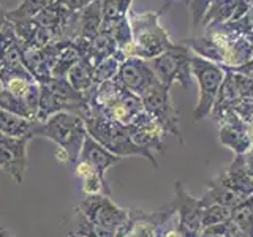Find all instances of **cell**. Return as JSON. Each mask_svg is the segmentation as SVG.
<instances>
[{
  "instance_id": "obj_1",
  "label": "cell",
  "mask_w": 253,
  "mask_h": 237,
  "mask_svg": "<svg viewBox=\"0 0 253 237\" xmlns=\"http://www.w3.org/2000/svg\"><path fill=\"white\" fill-rule=\"evenodd\" d=\"M182 44L220 67L237 68L253 60V44L245 37L236 35L223 26L206 29L203 35L188 38Z\"/></svg>"
},
{
  "instance_id": "obj_5",
  "label": "cell",
  "mask_w": 253,
  "mask_h": 237,
  "mask_svg": "<svg viewBox=\"0 0 253 237\" xmlns=\"http://www.w3.org/2000/svg\"><path fill=\"white\" fill-rule=\"evenodd\" d=\"M147 62L154 70L157 79L168 90H171L176 82H179L184 89H188L192 84V51L185 44H174L171 49Z\"/></svg>"
},
{
  "instance_id": "obj_13",
  "label": "cell",
  "mask_w": 253,
  "mask_h": 237,
  "mask_svg": "<svg viewBox=\"0 0 253 237\" xmlns=\"http://www.w3.org/2000/svg\"><path fill=\"white\" fill-rule=\"evenodd\" d=\"M116 78L126 90L138 95L139 98L158 81L149 62L139 57H126L119 67Z\"/></svg>"
},
{
  "instance_id": "obj_18",
  "label": "cell",
  "mask_w": 253,
  "mask_h": 237,
  "mask_svg": "<svg viewBox=\"0 0 253 237\" xmlns=\"http://www.w3.org/2000/svg\"><path fill=\"white\" fill-rule=\"evenodd\" d=\"M103 27V13H101V0H93L78 13V27L76 38H83L90 41L97 37Z\"/></svg>"
},
{
  "instance_id": "obj_6",
  "label": "cell",
  "mask_w": 253,
  "mask_h": 237,
  "mask_svg": "<svg viewBox=\"0 0 253 237\" xmlns=\"http://www.w3.org/2000/svg\"><path fill=\"white\" fill-rule=\"evenodd\" d=\"M192 75L196 78L198 87H200V97L193 111V118L198 122L211 116L220 85L225 79V70L217 63L192 52Z\"/></svg>"
},
{
  "instance_id": "obj_16",
  "label": "cell",
  "mask_w": 253,
  "mask_h": 237,
  "mask_svg": "<svg viewBox=\"0 0 253 237\" xmlns=\"http://www.w3.org/2000/svg\"><path fill=\"white\" fill-rule=\"evenodd\" d=\"M85 164H89L93 171L98 172V176H101L103 179H106V171L111 168V166L117 164L119 161H122V157H117L114 154H111L108 149L103 147L100 142L95 141L89 133L84 139L83 144V150L81 155H79V160Z\"/></svg>"
},
{
  "instance_id": "obj_34",
  "label": "cell",
  "mask_w": 253,
  "mask_h": 237,
  "mask_svg": "<svg viewBox=\"0 0 253 237\" xmlns=\"http://www.w3.org/2000/svg\"><path fill=\"white\" fill-rule=\"evenodd\" d=\"M233 111L242 118L244 123H253V97L239 100L233 106Z\"/></svg>"
},
{
  "instance_id": "obj_35",
  "label": "cell",
  "mask_w": 253,
  "mask_h": 237,
  "mask_svg": "<svg viewBox=\"0 0 253 237\" xmlns=\"http://www.w3.org/2000/svg\"><path fill=\"white\" fill-rule=\"evenodd\" d=\"M57 2L62 3V5H65L71 11H81L83 8H85L87 5H90L93 0H57Z\"/></svg>"
},
{
  "instance_id": "obj_17",
  "label": "cell",
  "mask_w": 253,
  "mask_h": 237,
  "mask_svg": "<svg viewBox=\"0 0 253 237\" xmlns=\"http://www.w3.org/2000/svg\"><path fill=\"white\" fill-rule=\"evenodd\" d=\"M38 82L32 76L27 68L22 65L0 67V85L2 89L18 97H27V93L34 89Z\"/></svg>"
},
{
  "instance_id": "obj_24",
  "label": "cell",
  "mask_w": 253,
  "mask_h": 237,
  "mask_svg": "<svg viewBox=\"0 0 253 237\" xmlns=\"http://www.w3.org/2000/svg\"><path fill=\"white\" fill-rule=\"evenodd\" d=\"M93 65L85 59H79L76 65L68 71L67 79L68 82L75 87L78 92L87 93L93 87V78H92Z\"/></svg>"
},
{
  "instance_id": "obj_10",
  "label": "cell",
  "mask_w": 253,
  "mask_h": 237,
  "mask_svg": "<svg viewBox=\"0 0 253 237\" xmlns=\"http://www.w3.org/2000/svg\"><path fill=\"white\" fill-rule=\"evenodd\" d=\"M174 207H176V213L179 215L177 220V228L180 234L184 237H200L203 231V209L204 205L201 199L190 196L185 190L182 182H176L174 184Z\"/></svg>"
},
{
  "instance_id": "obj_30",
  "label": "cell",
  "mask_w": 253,
  "mask_h": 237,
  "mask_svg": "<svg viewBox=\"0 0 253 237\" xmlns=\"http://www.w3.org/2000/svg\"><path fill=\"white\" fill-rule=\"evenodd\" d=\"M79 59L81 57H79L78 51L75 49V46L70 43V46L65 47V49L62 51V54L57 57V60H55L51 75L54 78H67L68 71L76 65Z\"/></svg>"
},
{
  "instance_id": "obj_8",
  "label": "cell",
  "mask_w": 253,
  "mask_h": 237,
  "mask_svg": "<svg viewBox=\"0 0 253 237\" xmlns=\"http://www.w3.org/2000/svg\"><path fill=\"white\" fill-rule=\"evenodd\" d=\"M76 210L90 225L105 228L114 233H117L128 218V210L119 207L111 199V196L106 195H85Z\"/></svg>"
},
{
  "instance_id": "obj_20",
  "label": "cell",
  "mask_w": 253,
  "mask_h": 237,
  "mask_svg": "<svg viewBox=\"0 0 253 237\" xmlns=\"http://www.w3.org/2000/svg\"><path fill=\"white\" fill-rule=\"evenodd\" d=\"M237 2L239 0H212V3L209 5L208 11H206L201 21L204 30L223 26V24L233 21L237 10Z\"/></svg>"
},
{
  "instance_id": "obj_22",
  "label": "cell",
  "mask_w": 253,
  "mask_h": 237,
  "mask_svg": "<svg viewBox=\"0 0 253 237\" xmlns=\"http://www.w3.org/2000/svg\"><path fill=\"white\" fill-rule=\"evenodd\" d=\"M117 51H119V47H117V43L114 41V38L111 37L108 32L101 30L97 37H95L93 40H90L89 52H87V57H84V59L89 60L95 67L101 60L113 57Z\"/></svg>"
},
{
  "instance_id": "obj_31",
  "label": "cell",
  "mask_w": 253,
  "mask_h": 237,
  "mask_svg": "<svg viewBox=\"0 0 253 237\" xmlns=\"http://www.w3.org/2000/svg\"><path fill=\"white\" fill-rule=\"evenodd\" d=\"M231 217V210L223 207V205L218 204H211V205H204L203 209V229L212 226V225H218V223H225Z\"/></svg>"
},
{
  "instance_id": "obj_3",
  "label": "cell",
  "mask_w": 253,
  "mask_h": 237,
  "mask_svg": "<svg viewBox=\"0 0 253 237\" xmlns=\"http://www.w3.org/2000/svg\"><path fill=\"white\" fill-rule=\"evenodd\" d=\"M169 3L160 8L157 11H146V13H133L130 11L128 19L131 26L133 35V46L130 57H139L144 60H152L158 57L165 51L174 47L171 38L162 24L160 16L165 13Z\"/></svg>"
},
{
  "instance_id": "obj_25",
  "label": "cell",
  "mask_w": 253,
  "mask_h": 237,
  "mask_svg": "<svg viewBox=\"0 0 253 237\" xmlns=\"http://www.w3.org/2000/svg\"><path fill=\"white\" fill-rule=\"evenodd\" d=\"M126 59V55L119 49L113 57L101 60L100 63L93 67L92 70V78H93V85H98L101 82H106L109 79H114L117 76V71L121 63Z\"/></svg>"
},
{
  "instance_id": "obj_37",
  "label": "cell",
  "mask_w": 253,
  "mask_h": 237,
  "mask_svg": "<svg viewBox=\"0 0 253 237\" xmlns=\"http://www.w3.org/2000/svg\"><path fill=\"white\" fill-rule=\"evenodd\" d=\"M0 237H13V234L8 231L2 223H0Z\"/></svg>"
},
{
  "instance_id": "obj_15",
  "label": "cell",
  "mask_w": 253,
  "mask_h": 237,
  "mask_svg": "<svg viewBox=\"0 0 253 237\" xmlns=\"http://www.w3.org/2000/svg\"><path fill=\"white\" fill-rule=\"evenodd\" d=\"M98 111H101L111 120L128 126L144 111V108H142V101L138 95L128 92L122 85L116 97Z\"/></svg>"
},
{
  "instance_id": "obj_21",
  "label": "cell",
  "mask_w": 253,
  "mask_h": 237,
  "mask_svg": "<svg viewBox=\"0 0 253 237\" xmlns=\"http://www.w3.org/2000/svg\"><path fill=\"white\" fill-rule=\"evenodd\" d=\"M22 65L27 68V71L35 78V81L38 84H43L49 78H52L51 65L42 49H24Z\"/></svg>"
},
{
  "instance_id": "obj_23",
  "label": "cell",
  "mask_w": 253,
  "mask_h": 237,
  "mask_svg": "<svg viewBox=\"0 0 253 237\" xmlns=\"http://www.w3.org/2000/svg\"><path fill=\"white\" fill-rule=\"evenodd\" d=\"M101 30L108 32V34L114 38L119 49H121L126 57H130L131 46H133V35H131V26H130L128 18H122L113 22L103 24Z\"/></svg>"
},
{
  "instance_id": "obj_7",
  "label": "cell",
  "mask_w": 253,
  "mask_h": 237,
  "mask_svg": "<svg viewBox=\"0 0 253 237\" xmlns=\"http://www.w3.org/2000/svg\"><path fill=\"white\" fill-rule=\"evenodd\" d=\"M141 101L144 111L162 126L165 133H171L180 142H184V136L179 128V113L172 106L169 90L160 81H157L141 95Z\"/></svg>"
},
{
  "instance_id": "obj_27",
  "label": "cell",
  "mask_w": 253,
  "mask_h": 237,
  "mask_svg": "<svg viewBox=\"0 0 253 237\" xmlns=\"http://www.w3.org/2000/svg\"><path fill=\"white\" fill-rule=\"evenodd\" d=\"M229 220L233 221L241 233L253 237V195L249 196L247 199H244L239 205H236L231 210Z\"/></svg>"
},
{
  "instance_id": "obj_11",
  "label": "cell",
  "mask_w": 253,
  "mask_h": 237,
  "mask_svg": "<svg viewBox=\"0 0 253 237\" xmlns=\"http://www.w3.org/2000/svg\"><path fill=\"white\" fill-rule=\"evenodd\" d=\"M213 120L218 123V138L225 147L231 149L234 155H244L253 147L247 134V128L242 118L233 109H228L213 116Z\"/></svg>"
},
{
  "instance_id": "obj_38",
  "label": "cell",
  "mask_w": 253,
  "mask_h": 237,
  "mask_svg": "<svg viewBox=\"0 0 253 237\" xmlns=\"http://www.w3.org/2000/svg\"><path fill=\"white\" fill-rule=\"evenodd\" d=\"M247 40H249V41H250V43L253 44V32H252V34H250V35L247 37Z\"/></svg>"
},
{
  "instance_id": "obj_29",
  "label": "cell",
  "mask_w": 253,
  "mask_h": 237,
  "mask_svg": "<svg viewBox=\"0 0 253 237\" xmlns=\"http://www.w3.org/2000/svg\"><path fill=\"white\" fill-rule=\"evenodd\" d=\"M133 0H101L103 24L128 18Z\"/></svg>"
},
{
  "instance_id": "obj_19",
  "label": "cell",
  "mask_w": 253,
  "mask_h": 237,
  "mask_svg": "<svg viewBox=\"0 0 253 237\" xmlns=\"http://www.w3.org/2000/svg\"><path fill=\"white\" fill-rule=\"evenodd\" d=\"M37 120H29V118L0 109V133L2 134L13 138H26L30 141L37 138Z\"/></svg>"
},
{
  "instance_id": "obj_2",
  "label": "cell",
  "mask_w": 253,
  "mask_h": 237,
  "mask_svg": "<svg viewBox=\"0 0 253 237\" xmlns=\"http://www.w3.org/2000/svg\"><path fill=\"white\" fill-rule=\"evenodd\" d=\"M81 117L85 123L87 133H89L97 142H100L103 147L108 149L111 154L122 157V158L124 157H146L155 168H158L154 154L134 144L130 138L128 128H126L125 125L111 120V118H108L101 111L93 108L92 105H89V109H87Z\"/></svg>"
},
{
  "instance_id": "obj_12",
  "label": "cell",
  "mask_w": 253,
  "mask_h": 237,
  "mask_svg": "<svg viewBox=\"0 0 253 237\" xmlns=\"http://www.w3.org/2000/svg\"><path fill=\"white\" fill-rule=\"evenodd\" d=\"M26 138H13L0 133V171L6 172L16 184H22L27 168Z\"/></svg>"
},
{
  "instance_id": "obj_26",
  "label": "cell",
  "mask_w": 253,
  "mask_h": 237,
  "mask_svg": "<svg viewBox=\"0 0 253 237\" xmlns=\"http://www.w3.org/2000/svg\"><path fill=\"white\" fill-rule=\"evenodd\" d=\"M55 0H22V2L14 8V10L6 11V21H26L34 19L37 14L42 13Z\"/></svg>"
},
{
  "instance_id": "obj_14",
  "label": "cell",
  "mask_w": 253,
  "mask_h": 237,
  "mask_svg": "<svg viewBox=\"0 0 253 237\" xmlns=\"http://www.w3.org/2000/svg\"><path fill=\"white\" fill-rule=\"evenodd\" d=\"M126 128H128L131 141L138 147L149 150V152H152V150H157V152H160V154L165 152L166 146L162 139L165 131L146 111H142Z\"/></svg>"
},
{
  "instance_id": "obj_33",
  "label": "cell",
  "mask_w": 253,
  "mask_h": 237,
  "mask_svg": "<svg viewBox=\"0 0 253 237\" xmlns=\"http://www.w3.org/2000/svg\"><path fill=\"white\" fill-rule=\"evenodd\" d=\"M236 231H237L236 225L231 220H228L225 223H218V225H212V226L204 228L200 237H233Z\"/></svg>"
},
{
  "instance_id": "obj_36",
  "label": "cell",
  "mask_w": 253,
  "mask_h": 237,
  "mask_svg": "<svg viewBox=\"0 0 253 237\" xmlns=\"http://www.w3.org/2000/svg\"><path fill=\"white\" fill-rule=\"evenodd\" d=\"M5 22H6V11L0 6V30H2V27L5 26Z\"/></svg>"
},
{
  "instance_id": "obj_9",
  "label": "cell",
  "mask_w": 253,
  "mask_h": 237,
  "mask_svg": "<svg viewBox=\"0 0 253 237\" xmlns=\"http://www.w3.org/2000/svg\"><path fill=\"white\" fill-rule=\"evenodd\" d=\"M174 215H176V207L172 202L154 212L130 209L128 218L117 231L116 237H160L162 229Z\"/></svg>"
},
{
  "instance_id": "obj_32",
  "label": "cell",
  "mask_w": 253,
  "mask_h": 237,
  "mask_svg": "<svg viewBox=\"0 0 253 237\" xmlns=\"http://www.w3.org/2000/svg\"><path fill=\"white\" fill-rule=\"evenodd\" d=\"M18 44H19V40H18V35H16L13 24L10 21H6L2 30H0V65H2V60L5 59V55Z\"/></svg>"
},
{
  "instance_id": "obj_28",
  "label": "cell",
  "mask_w": 253,
  "mask_h": 237,
  "mask_svg": "<svg viewBox=\"0 0 253 237\" xmlns=\"http://www.w3.org/2000/svg\"><path fill=\"white\" fill-rule=\"evenodd\" d=\"M0 109L8 111V113L21 116L24 118H29V120H37L34 113L29 108V103L24 97H18V95H13L6 90H0Z\"/></svg>"
},
{
  "instance_id": "obj_4",
  "label": "cell",
  "mask_w": 253,
  "mask_h": 237,
  "mask_svg": "<svg viewBox=\"0 0 253 237\" xmlns=\"http://www.w3.org/2000/svg\"><path fill=\"white\" fill-rule=\"evenodd\" d=\"M37 136L51 139L63 152L65 161L75 168L81 155L87 128L83 117L73 113H59L47 118L46 122H38Z\"/></svg>"
}]
</instances>
